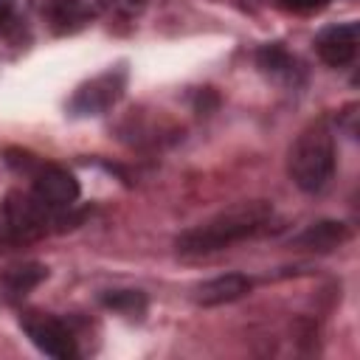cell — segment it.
Returning <instances> with one entry per match:
<instances>
[{
	"label": "cell",
	"instance_id": "cell-1",
	"mask_svg": "<svg viewBox=\"0 0 360 360\" xmlns=\"http://www.w3.org/2000/svg\"><path fill=\"white\" fill-rule=\"evenodd\" d=\"M273 219V205L264 200H250V202H236L211 219H205L197 228L183 231L174 245L180 253H214L222 250L233 242H242L248 236L262 233Z\"/></svg>",
	"mask_w": 360,
	"mask_h": 360
},
{
	"label": "cell",
	"instance_id": "cell-2",
	"mask_svg": "<svg viewBox=\"0 0 360 360\" xmlns=\"http://www.w3.org/2000/svg\"><path fill=\"white\" fill-rule=\"evenodd\" d=\"M287 172L301 191H321L335 172V141L323 121L309 124L290 146Z\"/></svg>",
	"mask_w": 360,
	"mask_h": 360
},
{
	"label": "cell",
	"instance_id": "cell-3",
	"mask_svg": "<svg viewBox=\"0 0 360 360\" xmlns=\"http://www.w3.org/2000/svg\"><path fill=\"white\" fill-rule=\"evenodd\" d=\"M3 233L14 245H28L37 242L39 236L48 233L51 225V205H45L37 194L25 191H8L3 202Z\"/></svg>",
	"mask_w": 360,
	"mask_h": 360
},
{
	"label": "cell",
	"instance_id": "cell-4",
	"mask_svg": "<svg viewBox=\"0 0 360 360\" xmlns=\"http://www.w3.org/2000/svg\"><path fill=\"white\" fill-rule=\"evenodd\" d=\"M20 326L39 352L59 357V360L76 357V338L70 335V329L56 315L39 312V309H25L20 315Z\"/></svg>",
	"mask_w": 360,
	"mask_h": 360
},
{
	"label": "cell",
	"instance_id": "cell-5",
	"mask_svg": "<svg viewBox=\"0 0 360 360\" xmlns=\"http://www.w3.org/2000/svg\"><path fill=\"white\" fill-rule=\"evenodd\" d=\"M28 174H31L34 194L45 205H51V208H68V205L76 202V197H79V180L68 169H62L56 163L37 160Z\"/></svg>",
	"mask_w": 360,
	"mask_h": 360
},
{
	"label": "cell",
	"instance_id": "cell-6",
	"mask_svg": "<svg viewBox=\"0 0 360 360\" xmlns=\"http://www.w3.org/2000/svg\"><path fill=\"white\" fill-rule=\"evenodd\" d=\"M124 70H107L90 82H84L73 98H70V112L76 115H98L104 110H110L121 93H124Z\"/></svg>",
	"mask_w": 360,
	"mask_h": 360
},
{
	"label": "cell",
	"instance_id": "cell-7",
	"mask_svg": "<svg viewBox=\"0 0 360 360\" xmlns=\"http://www.w3.org/2000/svg\"><path fill=\"white\" fill-rule=\"evenodd\" d=\"M357 22H343V25H329L315 37V51L318 56L332 65V68H343L354 59L357 53Z\"/></svg>",
	"mask_w": 360,
	"mask_h": 360
},
{
	"label": "cell",
	"instance_id": "cell-8",
	"mask_svg": "<svg viewBox=\"0 0 360 360\" xmlns=\"http://www.w3.org/2000/svg\"><path fill=\"white\" fill-rule=\"evenodd\" d=\"M48 278V267L39 262H22L8 267L0 276V301L3 304H17L22 301L34 287H39Z\"/></svg>",
	"mask_w": 360,
	"mask_h": 360
},
{
	"label": "cell",
	"instance_id": "cell-9",
	"mask_svg": "<svg viewBox=\"0 0 360 360\" xmlns=\"http://www.w3.org/2000/svg\"><path fill=\"white\" fill-rule=\"evenodd\" d=\"M253 287V281L242 273H228V276H217L205 284L197 287L194 292V301L202 304V307H219V304H231L242 295H248Z\"/></svg>",
	"mask_w": 360,
	"mask_h": 360
},
{
	"label": "cell",
	"instance_id": "cell-10",
	"mask_svg": "<svg viewBox=\"0 0 360 360\" xmlns=\"http://www.w3.org/2000/svg\"><path fill=\"white\" fill-rule=\"evenodd\" d=\"M349 228L343 222H332V219H323V222H315L309 225L307 231H301L290 245L292 248H301V250H318V253H329L335 248H340L346 239H349Z\"/></svg>",
	"mask_w": 360,
	"mask_h": 360
},
{
	"label": "cell",
	"instance_id": "cell-11",
	"mask_svg": "<svg viewBox=\"0 0 360 360\" xmlns=\"http://www.w3.org/2000/svg\"><path fill=\"white\" fill-rule=\"evenodd\" d=\"M101 11V0H51L48 17L56 31H76Z\"/></svg>",
	"mask_w": 360,
	"mask_h": 360
},
{
	"label": "cell",
	"instance_id": "cell-12",
	"mask_svg": "<svg viewBox=\"0 0 360 360\" xmlns=\"http://www.w3.org/2000/svg\"><path fill=\"white\" fill-rule=\"evenodd\" d=\"M256 62L264 73H270L273 79H281V82H295V73H298V62L281 48V45H264L259 53H256Z\"/></svg>",
	"mask_w": 360,
	"mask_h": 360
},
{
	"label": "cell",
	"instance_id": "cell-13",
	"mask_svg": "<svg viewBox=\"0 0 360 360\" xmlns=\"http://www.w3.org/2000/svg\"><path fill=\"white\" fill-rule=\"evenodd\" d=\"M104 304L112 307L115 312L127 315V318H135V315H141V312L146 309V298H143V292H138V290H118V292H110V295H104Z\"/></svg>",
	"mask_w": 360,
	"mask_h": 360
},
{
	"label": "cell",
	"instance_id": "cell-14",
	"mask_svg": "<svg viewBox=\"0 0 360 360\" xmlns=\"http://www.w3.org/2000/svg\"><path fill=\"white\" fill-rule=\"evenodd\" d=\"M143 6H146V0H101V11L110 8V11L124 14V17H135V14H141Z\"/></svg>",
	"mask_w": 360,
	"mask_h": 360
},
{
	"label": "cell",
	"instance_id": "cell-15",
	"mask_svg": "<svg viewBox=\"0 0 360 360\" xmlns=\"http://www.w3.org/2000/svg\"><path fill=\"white\" fill-rule=\"evenodd\" d=\"M326 0H278V6L281 8H287V11H315V8H321Z\"/></svg>",
	"mask_w": 360,
	"mask_h": 360
},
{
	"label": "cell",
	"instance_id": "cell-16",
	"mask_svg": "<svg viewBox=\"0 0 360 360\" xmlns=\"http://www.w3.org/2000/svg\"><path fill=\"white\" fill-rule=\"evenodd\" d=\"M11 22V0H0V31Z\"/></svg>",
	"mask_w": 360,
	"mask_h": 360
},
{
	"label": "cell",
	"instance_id": "cell-17",
	"mask_svg": "<svg viewBox=\"0 0 360 360\" xmlns=\"http://www.w3.org/2000/svg\"><path fill=\"white\" fill-rule=\"evenodd\" d=\"M0 242H3V222H0Z\"/></svg>",
	"mask_w": 360,
	"mask_h": 360
}]
</instances>
